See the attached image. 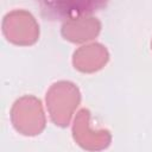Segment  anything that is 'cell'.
Here are the masks:
<instances>
[{
    "label": "cell",
    "instance_id": "obj_1",
    "mask_svg": "<svg viewBox=\"0 0 152 152\" xmlns=\"http://www.w3.org/2000/svg\"><path fill=\"white\" fill-rule=\"evenodd\" d=\"M80 99V91L74 83L61 81L52 84L46 93V106L52 121L58 126H66Z\"/></svg>",
    "mask_w": 152,
    "mask_h": 152
},
{
    "label": "cell",
    "instance_id": "obj_2",
    "mask_svg": "<svg viewBox=\"0 0 152 152\" xmlns=\"http://www.w3.org/2000/svg\"><path fill=\"white\" fill-rule=\"evenodd\" d=\"M11 119L15 129L25 135L39 134L45 126L42 103L33 96L17 100L11 110Z\"/></svg>",
    "mask_w": 152,
    "mask_h": 152
},
{
    "label": "cell",
    "instance_id": "obj_3",
    "mask_svg": "<svg viewBox=\"0 0 152 152\" xmlns=\"http://www.w3.org/2000/svg\"><path fill=\"white\" fill-rule=\"evenodd\" d=\"M88 109H81L75 119L74 124V138L78 145L89 151H97L106 148L110 142V134L108 131L94 132L89 129Z\"/></svg>",
    "mask_w": 152,
    "mask_h": 152
},
{
    "label": "cell",
    "instance_id": "obj_4",
    "mask_svg": "<svg viewBox=\"0 0 152 152\" xmlns=\"http://www.w3.org/2000/svg\"><path fill=\"white\" fill-rule=\"evenodd\" d=\"M108 61V52L101 44L82 46L74 53V65L80 71L93 72L102 68Z\"/></svg>",
    "mask_w": 152,
    "mask_h": 152
}]
</instances>
